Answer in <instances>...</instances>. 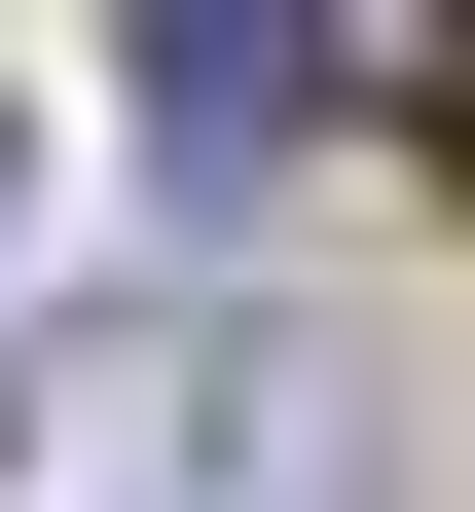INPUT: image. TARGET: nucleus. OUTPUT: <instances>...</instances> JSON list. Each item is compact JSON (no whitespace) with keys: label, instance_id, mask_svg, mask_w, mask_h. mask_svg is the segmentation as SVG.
<instances>
[{"label":"nucleus","instance_id":"7ed1b4c3","mask_svg":"<svg viewBox=\"0 0 475 512\" xmlns=\"http://www.w3.org/2000/svg\"><path fill=\"white\" fill-rule=\"evenodd\" d=\"M439 147H475V37H439Z\"/></svg>","mask_w":475,"mask_h":512},{"label":"nucleus","instance_id":"20e7f679","mask_svg":"<svg viewBox=\"0 0 475 512\" xmlns=\"http://www.w3.org/2000/svg\"><path fill=\"white\" fill-rule=\"evenodd\" d=\"M0 183H37V147H0Z\"/></svg>","mask_w":475,"mask_h":512},{"label":"nucleus","instance_id":"f257e3e1","mask_svg":"<svg viewBox=\"0 0 475 512\" xmlns=\"http://www.w3.org/2000/svg\"><path fill=\"white\" fill-rule=\"evenodd\" d=\"M0 512H329V366L293 330H74L0 403Z\"/></svg>","mask_w":475,"mask_h":512},{"label":"nucleus","instance_id":"f03ea898","mask_svg":"<svg viewBox=\"0 0 475 512\" xmlns=\"http://www.w3.org/2000/svg\"><path fill=\"white\" fill-rule=\"evenodd\" d=\"M110 110H147L183 183H256V147H329V110H366V37H293V0H147V37H110Z\"/></svg>","mask_w":475,"mask_h":512}]
</instances>
